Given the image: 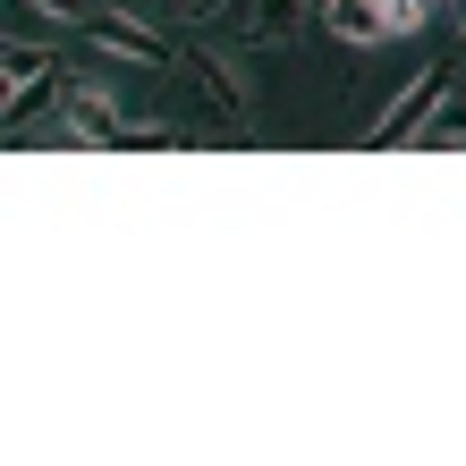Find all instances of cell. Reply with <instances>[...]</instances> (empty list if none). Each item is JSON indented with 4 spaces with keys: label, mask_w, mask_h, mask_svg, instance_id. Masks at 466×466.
Returning a JSON list of instances; mask_svg holds the SVG:
<instances>
[{
    "label": "cell",
    "mask_w": 466,
    "mask_h": 466,
    "mask_svg": "<svg viewBox=\"0 0 466 466\" xmlns=\"http://www.w3.org/2000/svg\"><path fill=\"white\" fill-rule=\"evenodd\" d=\"M458 60H466V43L458 51H441L432 68H416L407 86L381 102V119L365 127V145H424V127H432V111L450 102V76H458Z\"/></svg>",
    "instance_id": "cell-1"
},
{
    "label": "cell",
    "mask_w": 466,
    "mask_h": 466,
    "mask_svg": "<svg viewBox=\"0 0 466 466\" xmlns=\"http://www.w3.org/2000/svg\"><path fill=\"white\" fill-rule=\"evenodd\" d=\"M94 51H111V60H127V68H170L178 51H170V35H153L145 17H127V9H94L86 25H76Z\"/></svg>",
    "instance_id": "cell-2"
},
{
    "label": "cell",
    "mask_w": 466,
    "mask_h": 466,
    "mask_svg": "<svg viewBox=\"0 0 466 466\" xmlns=\"http://www.w3.org/2000/svg\"><path fill=\"white\" fill-rule=\"evenodd\" d=\"M60 136H76V145H119L127 136V111L102 86H68V102H60Z\"/></svg>",
    "instance_id": "cell-3"
},
{
    "label": "cell",
    "mask_w": 466,
    "mask_h": 466,
    "mask_svg": "<svg viewBox=\"0 0 466 466\" xmlns=\"http://www.w3.org/2000/svg\"><path fill=\"white\" fill-rule=\"evenodd\" d=\"M178 60H187V76H196V94L212 102V111H221V119H255V86H246V76L221 60V51H178Z\"/></svg>",
    "instance_id": "cell-4"
},
{
    "label": "cell",
    "mask_w": 466,
    "mask_h": 466,
    "mask_svg": "<svg viewBox=\"0 0 466 466\" xmlns=\"http://www.w3.org/2000/svg\"><path fill=\"white\" fill-rule=\"evenodd\" d=\"M238 17H246V43H289L306 25V0H238Z\"/></svg>",
    "instance_id": "cell-5"
},
{
    "label": "cell",
    "mask_w": 466,
    "mask_h": 466,
    "mask_svg": "<svg viewBox=\"0 0 466 466\" xmlns=\"http://www.w3.org/2000/svg\"><path fill=\"white\" fill-rule=\"evenodd\" d=\"M322 25H331V35H339V43H356V51H365V43H381V35H390V25H381V0H339V9H331V17H322Z\"/></svg>",
    "instance_id": "cell-6"
},
{
    "label": "cell",
    "mask_w": 466,
    "mask_h": 466,
    "mask_svg": "<svg viewBox=\"0 0 466 466\" xmlns=\"http://www.w3.org/2000/svg\"><path fill=\"white\" fill-rule=\"evenodd\" d=\"M0 68H9V86H35V76H51V68H60V60H51V51H43V43H25V35H17L9 51H0Z\"/></svg>",
    "instance_id": "cell-7"
},
{
    "label": "cell",
    "mask_w": 466,
    "mask_h": 466,
    "mask_svg": "<svg viewBox=\"0 0 466 466\" xmlns=\"http://www.w3.org/2000/svg\"><path fill=\"white\" fill-rule=\"evenodd\" d=\"M432 9H441V0H381V25H390V35H424Z\"/></svg>",
    "instance_id": "cell-8"
},
{
    "label": "cell",
    "mask_w": 466,
    "mask_h": 466,
    "mask_svg": "<svg viewBox=\"0 0 466 466\" xmlns=\"http://www.w3.org/2000/svg\"><path fill=\"white\" fill-rule=\"evenodd\" d=\"M441 9H450V25H458V43H466V0H441Z\"/></svg>",
    "instance_id": "cell-9"
},
{
    "label": "cell",
    "mask_w": 466,
    "mask_h": 466,
    "mask_svg": "<svg viewBox=\"0 0 466 466\" xmlns=\"http://www.w3.org/2000/svg\"><path fill=\"white\" fill-rule=\"evenodd\" d=\"M170 9H187V17H212V0H170Z\"/></svg>",
    "instance_id": "cell-10"
},
{
    "label": "cell",
    "mask_w": 466,
    "mask_h": 466,
    "mask_svg": "<svg viewBox=\"0 0 466 466\" xmlns=\"http://www.w3.org/2000/svg\"><path fill=\"white\" fill-rule=\"evenodd\" d=\"M331 9H339V0H306V17H314V25H322V17H331Z\"/></svg>",
    "instance_id": "cell-11"
}]
</instances>
